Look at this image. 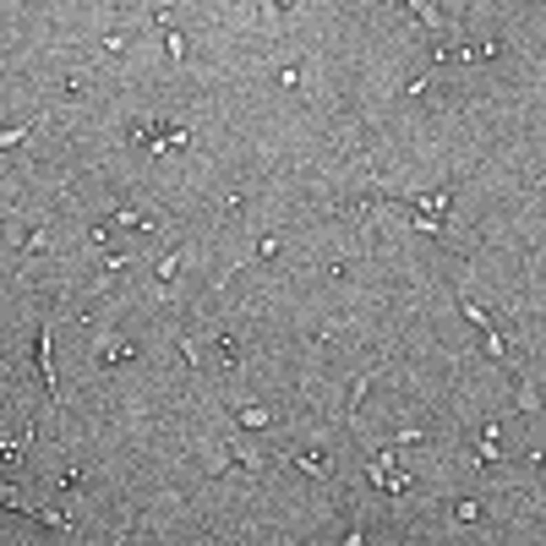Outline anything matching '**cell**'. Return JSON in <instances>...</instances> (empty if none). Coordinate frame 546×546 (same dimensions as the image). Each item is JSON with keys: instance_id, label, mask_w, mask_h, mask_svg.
I'll return each mask as SVG.
<instances>
[{"instance_id": "cell-8", "label": "cell", "mask_w": 546, "mask_h": 546, "mask_svg": "<svg viewBox=\"0 0 546 546\" xmlns=\"http://www.w3.org/2000/svg\"><path fill=\"white\" fill-rule=\"evenodd\" d=\"M164 50H169V61H180V55H186V39H180V33H164Z\"/></svg>"}, {"instance_id": "cell-5", "label": "cell", "mask_w": 546, "mask_h": 546, "mask_svg": "<svg viewBox=\"0 0 546 546\" xmlns=\"http://www.w3.org/2000/svg\"><path fill=\"white\" fill-rule=\"evenodd\" d=\"M268 421H273V415H268V410H257V404H251V410H240V426H246V432H262Z\"/></svg>"}, {"instance_id": "cell-2", "label": "cell", "mask_w": 546, "mask_h": 546, "mask_svg": "<svg viewBox=\"0 0 546 546\" xmlns=\"http://www.w3.org/2000/svg\"><path fill=\"white\" fill-rule=\"evenodd\" d=\"M475 459H481V465H497V459H503V443H497V426H481V437H475Z\"/></svg>"}, {"instance_id": "cell-3", "label": "cell", "mask_w": 546, "mask_h": 546, "mask_svg": "<svg viewBox=\"0 0 546 546\" xmlns=\"http://www.w3.org/2000/svg\"><path fill=\"white\" fill-rule=\"evenodd\" d=\"M399 6H404V11H410L421 28H432V33L443 28V17H437V6H432V0H399Z\"/></svg>"}, {"instance_id": "cell-6", "label": "cell", "mask_w": 546, "mask_h": 546, "mask_svg": "<svg viewBox=\"0 0 546 546\" xmlns=\"http://www.w3.org/2000/svg\"><path fill=\"white\" fill-rule=\"evenodd\" d=\"M295 470H306V475H328V459H322V454H295Z\"/></svg>"}, {"instance_id": "cell-7", "label": "cell", "mask_w": 546, "mask_h": 546, "mask_svg": "<svg viewBox=\"0 0 546 546\" xmlns=\"http://www.w3.org/2000/svg\"><path fill=\"white\" fill-rule=\"evenodd\" d=\"M120 361H132V344H120V339L104 344V366H120Z\"/></svg>"}, {"instance_id": "cell-9", "label": "cell", "mask_w": 546, "mask_h": 546, "mask_svg": "<svg viewBox=\"0 0 546 546\" xmlns=\"http://www.w3.org/2000/svg\"><path fill=\"white\" fill-rule=\"evenodd\" d=\"M17 454H22L17 443H0V459H17Z\"/></svg>"}, {"instance_id": "cell-1", "label": "cell", "mask_w": 546, "mask_h": 546, "mask_svg": "<svg viewBox=\"0 0 546 546\" xmlns=\"http://www.w3.org/2000/svg\"><path fill=\"white\" fill-rule=\"evenodd\" d=\"M33 366L44 372V388L55 399V361H50V328H39V339H33Z\"/></svg>"}, {"instance_id": "cell-4", "label": "cell", "mask_w": 546, "mask_h": 546, "mask_svg": "<svg viewBox=\"0 0 546 546\" xmlns=\"http://www.w3.org/2000/svg\"><path fill=\"white\" fill-rule=\"evenodd\" d=\"M115 224H120V230H148L154 219H148V213H137V208H120V213H115Z\"/></svg>"}]
</instances>
